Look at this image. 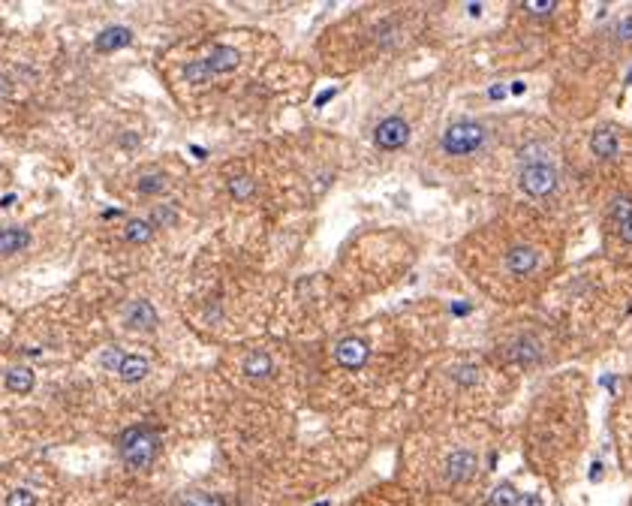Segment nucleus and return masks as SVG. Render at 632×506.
Masks as SVG:
<instances>
[{
	"mask_svg": "<svg viewBox=\"0 0 632 506\" xmlns=\"http://www.w3.org/2000/svg\"><path fill=\"white\" fill-rule=\"evenodd\" d=\"M118 449H121V458L130 464L133 470H142V467H148L151 461H154V455H157V437H154V431H148V428L136 425V428H130V431L121 434Z\"/></svg>",
	"mask_w": 632,
	"mask_h": 506,
	"instance_id": "obj_1",
	"label": "nucleus"
},
{
	"mask_svg": "<svg viewBox=\"0 0 632 506\" xmlns=\"http://www.w3.org/2000/svg\"><path fill=\"white\" fill-rule=\"evenodd\" d=\"M241 63V55L235 48H214V52L205 58V60H193L184 67V79L187 82H208L211 75H223L235 70Z\"/></svg>",
	"mask_w": 632,
	"mask_h": 506,
	"instance_id": "obj_2",
	"label": "nucleus"
},
{
	"mask_svg": "<svg viewBox=\"0 0 632 506\" xmlns=\"http://www.w3.org/2000/svg\"><path fill=\"white\" fill-rule=\"evenodd\" d=\"M482 142H485V126L473 124V121L452 124L446 136H442V148H446L449 154H473L476 148H482Z\"/></svg>",
	"mask_w": 632,
	"mask_h": 506,
	"instance_id": "obj_3",
	"label": "nucleus"
},
{
	"mask_svg": "<svg viewBox=\"0 0 632 506\" xmlns=\"http://www.w3.org/2000/svg\"><path fill=\"white\" fill-rule=\"evenodd\" d=\"M521 187L530 196H548L557 190V172H554L551 163H527L521 172Z\"/></svg>",
	"mask_w": 632,
	"mask_h": 506,
	"instance_id": "obj_4",
	"label": "nucleus"
},
{
	"mask_svg": "<svg viewBox=\"0 0 632 506\" xmlns=\"http://www.w3.org/2000/svg\"><path fill=\"white\" fill-rule=\"evenodd\" d=\"M539 262H542V257H539V250H536V247H530V244H515V247H509V253H506L503 269L509 271L512 277H530V274H536V271H539Z\"/></svg>",
	"mask_w": 632,
	"mask_h": 506,
	"instance_id": "obj_5",
	"label": "nucleus"
},
{
	"mask_svg": "<svg viewBox=\"0 0 632 506\" xmlns=\"http://www.w3.org/2000/svg\"><path fill=\"white\" fill-rule=\"evenodd\" d=\"M407 139H410V126H407V121H403V118H386L374 130V142L379 148H386V151L403 148V145H407Z\"/></svg>",
	"mask_w": 632,
	"mask_h": 506,
	"instance_id": "obj_6",
	"label": "nucleus"
},
{
	"mask_svg": "<svg viewBox=\"0 0 632 506\" xmlns=\"http://www.w3.org/2000/svg\"><path fill=\"white\" fill-rule=\"evenodd\" d=\"M368 356H371V350L361 338L340 340L337 350H334V359H337V365H344V368H361V365L368 362Z\"/></svg>",
	"mask_w": 632,
	"mask_h": 506,
	"instance_id": "obj_7",
	"label": "nucleus"
},
{
	"mask_svg": "<svg viewBox=\"0 0 632 506\" xmlns=\"http://www.w3.org/2000/svg\"><path fill=\"white\" fill-rule=\"evenodd\" d=\"M476 473V455L473 452H467V449H461V452H454V455H449V461H446V476L452 479V483H467Z\"/></svg>",
	"mask_w": 632,
	"mask_h": 506,
	"instance_id": "obj_8",
	"label": "nucleus"
},
{
	"mask_svg": "<svg viewBox=\"0 0 632 506\" xmlns=\"http://www.w3.org/2000/svg\"><path fill=\"white\" fill-rule=\"evenodd\" d=\"M130 40H133L130 28H121V24H115V28H106L103 33H99L94 45H97V52H118V48L130 45Z\"/></svg>",
	"mask_w": 632,
	"mask_h": 506,
	"instance_id": "obj_9",
	"label": "nucleus"
},
{
	"mask_svg": "<svg viewBox=\"0 0 632 506\" xmlns=\"http://www.w3.org/2000/svg\"><path fill=\"white\" fill-rule=\"evenodd\" d=\"M31 244V232L24 230H16V226H9V230H0V257H6V253H18Z\"/></svg>",
	"mask_w": 632,
	"mask_h": 506,
	"instance_id": "obj_10",
	"label": "nucleus"
},
{
	"mask_svg": "<svg viewBox=\"0 0 632 506\" xmlns=\"http://www.w3.org/2000/svg\"><path fill=\"white\" fill-rule=\"evenodd\" d=\"M154 308L148 301H133L130 305V325L133 328H154Z\"/></svg>",
	"mask_w": 632,
	"mask_h": 506,
	"instance_id": "obj_11",
	"label": "nucleus"
},
{
	"mask_svg": "<svg viewBox=\"0 0 632 506\" xmlns=\"http://www.w3.org/2000/svg\"><path fill=\"white\" fill-rule=\"evenodd\" d=\"M244 371L250 377H268L274 371V362H271L268 352H250L247 362H244Z\"/></svg>",
	"mask_w": 632,
	"mask_h": 506,
	"instance_id": "obj_12",
	"label": "nucleus"
},
{
	"mask_svg": "<svg viewBox=\"0 0 632 506\" xmlns=\"http://www.w3.org/2000/svg\"><path fill=\"white\" fill-rule=\"evenodd\" d=\"M118 371H121L124 380L136 383V380H142V377L148 374V359H142V356H124V362H121Z\"/></svg>",
	"mask_w": 632,
	"mask_h": 506,
	"instance_id": "obj_13",
	"label": "nucleus"
},
{
	"mask_svg": "<svg viewBox=\"0 0 632 506\" xmlns=\"http://www.w3.org/2000/svg\"><path fill=\"white\" fill-rule=\"evenodd\" d=\"M6 389H12V392H31V389H33V371L24 368V365L12 368V371L6 374Z\"/></svg>",
	"mask_w": 632,
	"mask_h": 506,
	"instance_id": "obj_14",
	"label": "nucleus"
},
{
	"mask_svg": "<svg viewBox=\"0 0 632 506\" xmlns=\"http://www.w3.org/2000/svg\"><path fill=\"white\" fill-rule=\"evenodd\" d=\"M614 217H617V226H621V238L632 244V205L626 199L614 202Z\"/></svg>",
	"mask_w": 632,
	"mask_h": 506,
	"instance_id": "obj_15",
	"label": "nucleus"
},
{
	"mask_svg": "<svg viewBox=\"0 0 632 506\" xmlns=\"http://www.w3.org/2000/svg\"><path fill=\"white\" fill-rule=\"evenodd\" d=\"M614 145H617V139H614V133L609 130V126H602V130H596L593 133V154L596 157H614Z\"/></svg>",
	"mask_w": 632,
	"mask_h": 506,
	"instance_id": "obj_16",
	"label": "nucleus"
},
{
	"mask_svg": "<svg viewBox=\"0 0 632 506\" xmlns=\"http://www.w3.org/2000/svg\"><path fill=\"white\" fill-rule=\"evenodd\" d=\"M151 235H154V226H151L148 220H130L126 223V242L130 244H145V242H151Z\"/></svg>",
	"mask_w": 632,
	"mask_h": 506,
	"instance_id": "obj_17",
	"label": "nucleus"
},
{
	"mask_svg": "<svg viewBox=\"0 0 632 506\" xmlns=\"http://www.w3.org/2000/svg\"><path fill=\"white\" fill-rule=\"evenodd\" d=\"M491 506H518V491L512 485H497L491 495Z\"/></svg>",
	"mask_w": 632,
	"mask_h": 506,
	"instance_id": "obj_18",
	"label": "nucleus"
},
{
	"mask_svg": "<svg viewBox=\"0 0 632 506\" xmlns=\"http://www.w3.org/2000/svg\"><path fill=\"white\" fill-rule=\"evenodd\" d=\"M229 193L238 196V199H247V196L253 193L250 175H235V178H229Z\"/></svg>",
	"mask_w": 632,
	"mask_h": 506,
	"instance_id": "obj_19",
	"label": "nucleus"
},
{
	"mask_svg": "<svg viewBox=\"0 0 632 506\" xmlns=\"http://www.w3.org/2000/svg\"><path fill=\"white\" fill-rule=\"evenodd\" d=\"M33 503H36V497L28 488H16V491H9V497H6V506H33Z\"/></svg>",
	"mask_w": 632,
	"mask_h": 506,
	"instance_id": "obj_20",
	"label": "nucleus"
},
{
	"mask_svg": "<svg viewBox=\"0 0 632 506\" xmlns=\"http://www.w3.org/2000/svg\"><path fill=\"white\" fill-rule=\"evenodd\" d=\"M184 506H226V500L214 497V495H193V497L184 500Z\"/></svg>",
	"mask_w": 632,
	"mask_h": 506,
	"instance_id": "obj_21",
	"label": "nucleus"
},
{
	"mask_svg": "<svg viewBox=\"0 0 632 506\" xmlns=\"http://www.w3.org/2000/svg\"><path fill=\"white\" fill-rule=\"evenodd\" d=\"M160 187H163V178H160V175H148V178L138 181V190H142L145 196H148V193H157Z\"/></svg>",
	"mask_w": 632,
	"mask_h": 506,
	"instance_id": "obj_22",
	"label": "nucleus"
},
{
	"mask_svg": "<svg viewBox=\"0 0 632 506\" xmlns=\"http://www.w3.org/2000/svg\"><path fill=\"white\" fill-rule=\"evenodd\" d=\"M9 94H12V82L6 79L4 72H0V103H4V99H9Z\"/></svg>",
	"mask_w": 632,
	"mask_h": 506,
	"instance_id": "obj_23",
	"label": "nucleus"
},
{
	"mask_svg": "<svg viewBox=\"0 0 632 506\" xmlns=\"http://www.w3.org/2000/svg\"><path fill=\"white\" fill-rule=\"evenodd\" d=\"M518 506H542L539 495H518Z\"/></svg>",
	"mask_w": 632,
	"mask_h": 506,
	"instance_id": "obj_24",
	"label": "nucleus"
},
{
	"mask_svg": "<svg viewBox=\"0 0 632 506\" xmlns=\"http://www.w3.org/2000/svg\"><path fill=\"white\" fill-rule=\"evenodd\" d=\"M527 9H530V12H551L554 4H527Z\"/></svg>",
	"mask_w": 632,
	"mask_h": 506,
	"instance_id": "obj_25",
	"label": "nucleus"
}]
</instances>
